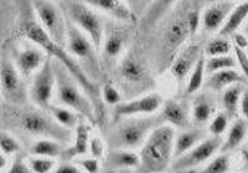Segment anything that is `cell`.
Returning <instances> with one entry per match:
<instances>
[{
    "instance_id": "6da1fadb",
    "label": "cell",
    "mask_w": 248,
    "mask_h": 173,
    "mask_svg": "<svg viewBox=\"0 0 248 173\" xmlns=\"http://www.w3.org/2000/svg\"><path fill=\"white\" fill-rule=\"evenodd\" d=\"M24 34L27 36L28 40L31 43L32 45L40 47L41 50L44 51L49 58L56 60L60 64L69 71L71 76L78 81L81 88L85 91V94L88 95L89 99L93 102V107H95V112H96V121L97 116L100 114V106H101L102 101L101 97H100V90L97 88V85L90 77L86 75L82 68L79 65V62L74 59L70 54L67 53L65 47L59 46L54 43L51 39L47 36L46 32L44 31V29L40 27V24L38 23V20H34V19H30L25 23L24 25Z\"/></svg>"
},
{
    "instance_id": "7a4b0ae2",
    "label": "cell",
    "mask_w": 248,
    "mask_h": 173,
    "mask_svg": "<svg viewBox=\"0 0 248 173\" xmlns=\"http://www.w3.org/2000/svg\"><path fill=\"white\" fill-rule=\"evenodd\" d=\"M175 136L176 130L164 123L150 133L139 151L140 173H164L171 168Z\"/></svg>"
},
{
    "instance_id": "3957f363",
    "label": "cell",
    "mask_w": 248,
    "mask_h": 173,
    "mask_svg": "<svg viewBox=\"0 0 248 173\" xmlns=\"http://www.w3.org/2000/svg\"><path fill=\"white\" fill-rule=\"evenodd\" d=\"M162 121L157 116L130 117L116 121L106 138V144L110 150H140L150 133Z\"/></svg>"
},
{
    "instance_id": "277c9868",
    "label": "cell",
    "mask_w": 248,
    "mask_h": 173,
    "mask_svg": "<svg viewBox=\"0 0 248 173\" xmlns=\"http://www.w3.org/2000/svg\"><path fill=\"white\" fill-rule=\"evenodd\" d=\"M53 61L56 77V105L73 110L88 122H96L95 107L88 95L60 62L54 59Z\"/></svg>"
},
{
    "instance_id": "5b68a950",
    "label": "cell",
    "mask_w": 248,
    "mask_h": 173,
    "mask_svg": "<svg viewBox=\"0 0 248 173\" xmlns=\"http://www.w3.org/2000/svg\"><path fill=\"white\" fill-rule=\"evenodd\" d=\"M16 126L25 133L38 138H51L62 144H70L73 132L58 125L49 111L36 109L21 110L15 115Z\"/></svg>"
},
{
    "instance_id": "8992f818",
    "label": "cell",
    "mask_w": 248,
    "mask_h": 173,
    "mask_svg": "<svg viewBox=\"0 0 248 173\" xmlns=\"http://www.w3.org/2000/svg\"><path fill=\"white\" fill-rule=\"evenodd\" d=\"M59 5L62 6L67 20L90 39L99 53L105 38L106 28L97 10L86 1H60Z\"/></svg>"
},
{
    "instance_id": "52a82bcc",
    "label": "cell",
    "mask_w": 248,
    "mask_h": 173,
    "mask_svg": "<svg viewBox=\"0 0 248 173\" xmlns=\"http://www.w3.org/2000/svg\"><path fill=\"white\" fill-rule=\"evenodd\" d=\"M31 8L34 14L36 15L38 23L44 29L47 36L59 46H66L69 20L59 3L49 0H39L32 1Z\"/></svg>"
},
{
    "instance_id": "ba28073f",
    "label": "cell",
    "mask_w": 248,
    "mask_h": 173,
    "mask_svg": "<svg viewBox=\"0 0 248 173\" xmlns=\"http://www.w3.org/2000/svg\"><path fill=\"white\" fill-rule=\"evenodd\" d=\"M190 36L187 28L186 13L176 12L165 24L164 31L161 35V66H170L175 56Z\"/></svg>"
},
{
    "instance_id": "9c48e42d",
    "label": "cell",
    "mask_w": 248,
    "mask_h": 173,
    "mask_svg": "<svg viewBox=\"0 0 248 173\" xmlns=\"http://www.w3.org/2000/svg\"><path fill=\"white\" fill-rule=\"evenodd\" d=\"M24 77L9 58L0 60V99L12 106H24L29 99V88Z\"/></svg>"
},
{
    "instance_id": "30bf717a",
    "label": "cell",
    "mask_w": 248,
    "mask_h": 173,
    "mask_svg": "<svg viewBox=\"0 0 248 173\" xmlns=\"http://www.w3.org/2000/svg\"><path fill=\"white\" fill-rule=\"evenodd\" d=\"M56 77L54 70V61L47 56L46 61L40 70L32 76L31 85L29 87V100L36 109L49 111L53 106L55 97Z\"/></svg>"
},
{
    "instance_id": "8fae6325",
    "label": "cell",
    "mask_w": 248,
    "mask_h": 173,
    "mask_svg": "<svg viewBox=\"0 0 248 173\" xmlns=\"http://www.w3.org/2000/svg\"><path fill=\"white\" fill-rule=\"evenodd\" d=\"M222 141V137H206L200 144H196L192 150L173 159L171 164V172H193L196 168L202 167L221 151Z\"/></svg>"
},
{
    "instance_id": "7c38bea8",
    "label": "cell",
    "mask_w": 248,
    "mask_h": 173,
    "mask_svg": "<svg viewBox=\"0 0 248 173\" xmlns=\"http://www.w3.org/2000/svg\"><path fill=\"white\" fill-rule=\"evenodd\" d=\"M66 51L73 56L81 66V62L85 64V68L90 70H99V61H97V50L95 49L90 39L80 31L76 27L69 21L67 25L66 38Z\"/></svg>"
},
{
    "instance_id": "4fadbf2b",
    "label": "cell",
    "mask_w": 248,
    "mask_h": 173,
    "mask_svg": "<svg viewBox=\"0 0 248 173\" xmlns=\"http://www.w3.org/2000/svg\"><path fill=\"white\" fill-rule=\"evenodd\" d=\"M164 99L158 92H149L136 99L124 101L114 107L115 121L130 117H145L160 112Z\"/></svg>"
},
{
    "instance_id": "5bb4252c",
    "label": "cell",
    "mask_w": 248,
    "mask_h": 173,
    "mask_svg": "<svg viewBox=\"0 0 248 173\" xmlns=\"http://www.w3.org/2000/svg\"><path fill=\"white\" fill-rule=\"evenodd\" d=\"M158 117L164 125H169L175 130L188 129L191 125V107L181 100H166L162 103Z\"/></svg>"
},
{
    "instance_id": "9a60e30c",
    "label": "cell",
    "mask_w": 248,
    "mask_h": 173,
    "mask_svg": "<svg viewBox=\"0 0 248 173\" xmlns=\"http://www.w3.org/2000/svg\"><path fill=\"white\" fill-rule=\"evenodd\" d=\"M46 59L47 55L40 47L30 45V46H24L15 51L13 62L15 68L21 73V76L25 79V77L34 76L44 65Z\"/></svg>"
},
{
    "instance_id": "2e32d148",
    "label": "cell",
    "mask_w": 248,
    "mask_h": 173,
    "mask_svg": "<svg viewBox=\"0 0 248 173\" xmlns=\"http://www.w3.org/2000/svg\"><path fill=\"white\" fill-rule=\"evenodd\" d=\"M234 5V1H212L204 4L201 16V27L204 31L210 34H218Z\"/></svg>"
},
{
    "instance_id": "e0dca14e",
    "label": "cell",
    "mask_w": 248,
    "mask_h": 173,
    "mask_svg": "<svg viewBox=\"0 0 248 173\" xmlns=\"http://www.w3.org/2000/svg\"><path fill=\"white\" fill-rule=\"evenodd\" d=\"M202 54H203V51L201 50L199 44L187 45L178 51L175 59L170 64V72H171L173 79H176V81L178 82L184 81L190 75Z\"/></svg>"
},
{
    "instance_id": "ac0fdd59",
    "label": "cell",
    "mask_w": 248,
    "mask_h": 173,
    "mask_svg": "<svg viewBox=\"0 0 248 173\" xmlns=\"http://www.w3.org/2000/svg\"><path fill=\"white\" fill-rule=\"evenodd\" d=\"M120 76L127 85L146 86L149 82V70L146 64L136 54H129L120 64Z\"/></svg>"
},
{
    "instance_id": "d6986e66",
    "label": "cell",
    "mask_w": 248,
    "mask_h": 173,
    "mask_svg": "<svg viewBox=\"0 0 248 173\" xmlns=\"http://www.w3.org/2000/svg\"><path fill=\"white\" fill-rule=\"evenodd\" d=\"M86 3L97 12L105 13L112 19L121 23H134L135 13L131 6L121 0H88Z\"/></svg>"
},
{
    "instance_id": "ffe728a7",
    "label": "cell",
    "mask_w": 248,
    "mask_h": 173,
    "mask_svg": "<svg viewBox=\"0 0 248 173\" xmlns=\"http://www.w3.org/2000/svg\"><path fill=\"white\" fill-rule=\"evenodd\" d=\"M216 114V102L210 92L197 95L191 106V121L196 127H203L208 125Z\"/></svg>"
},
{
    "instance_id": "44dd1931",
    "label": "cell",
    "mask_w": 248,
    "mask_h": 173,
    "mask_svg": "<svg viewBox=\"0 0 248 173\" xmlns=\"http://www.w3.org/2000/svg\"><path fill=\"white\" fill-rule=\"evenodd\" d=\"M91 133L90 126L86 120H81L73 132L70 146L65 148L64 156L66 159H79L84 157L89 151V142H90Z\"/></svg>"
},
{
    "instance_id": "7402d4cb",
    "label": "cell",
    "mask_w": 248,
    "mask_h": 173,
    "mask_svg": "<svg viewBox=\"0 0 248 173\" xmlns=\"http://www.w3.org/2000/svg\"><path fill=\"white\" fill-rule=\"evenodd\" d=\"M203 129L201 127H188V129L181 130L180 132H176L175 144H173V159L184 156L185 153L192 150L197 144L204 140Z\"/></svg>"
},
{
    "instance_id": "603a6c76",
    "label": "cell",
    "mask_w": 248,
    "mask_h": 173,
    "mask_svg": "<svg viewBox=\"0 0 248 173\" xmlns=\"http://www.w3.org/2000/svg\"><path fill=\"white\" fill-rule=\"evenodd\" d=\"M105 161L111 170H139L140 167V155L138 151L108 150Z\"/></svg>"
},
{
    "instance_id": "cb8c5ba5",
    "label": "cell",
    "mask_w": 248,
    "mask_h": 173,
    "mask_svg": "<svg viewBox=\"0 0 248 173\" xmlns=\"http://www.w3.org/2000/svg\"><path fill=\"white\" fill-rule=\"evenodd\" d=\"M248 137V123L243 118H237L230 125L226 137L223 138L221 146V153H230L242 146Z\"/></svg>"
},
{
    "instance_id": "d4e9b609",
    "label": "cell",
    "mask_w": 248,
    "mask_h": 173,
    "mask_svg": "<svg viewBox=\"0 0 248 173\" xmlns=\"http://www.w3.org/2000/svg\"><path fill=\"white\" fill-rule=\"evenodd\" d=\"M243 75L238 72L236 69L232 70H223L219 72L208 75L207 81H204V86L210 90V91H223L226 88L231 86L237 85V84H242Z\"/></svg>"
},
{
    "instance_id": "484cf974",
    "label": "cell",
    "mask_w": 248,
    "mask_h": 173,
    "mask_svg": "<svg viewBox=\"0 0 248 173\" xmlns=\"http://www.w3.org/2000/svg\"><path fill=\"white\" fill-rule=\"evenodd\" d=\"M30 156L44 157V159H58L64 157V144L51 140V138H36V141L31 144L29 148Z\"/></svg>"
},
{
    "instance_id": "4316f807",
    "label": "cell",
    "mask_w": 248,
    "mask_h": 173,
    "mask_svg": "<svg viewBox=\"0 0 248 173\" xmlns=\"http://www.w3.org/2000/svg\"><path fill=\"white\" fill-rule=\"evenodd\" d=\"M125 45V32L121 31V29H117V28H111L105 31V38H104L101 50L108 60H114L123 54Z\"/></svg>"
},
{
    "instance_id": "83f0119b",
    "label": "cell",
    "mask_w": 248,
    "mask_h": 173,
    "mask_svg": "<svg viewBox=\"0 0 248 173\" xmlns=\"http://www.w3.org/2000/svg\"><path fill=\"white\" fill-rule=\"evenodd\" d=\"M248 19V1H242V3H236L232 12L228 15L227 20H226L225 25L219 30L217 35L225 36H232L233 34L238 32L239 28L242 27L243 24L247 21Z\"/></svg>"
},
{
    "instance_id": "f1b7e54d",
    "label": "cell",
    "mask_w": 248,
    "mask_h": 173,
    "mask_svg": "<svg viewBox=\"0 0 248 173\" xmlns=\"http://www.w3.org/2000/svg\"><path fill=\"white\" fill-rule=\"evenodd\" d=\"M49 114L53 116L58 125H60L62 129L67 130V131H71V132H74V130L78 127V125L81 121L80 116L75 111L64 107V106L54 105V103L49 109Z\"/></svg>"
},
{
    "instance_id": "f546056e",
    "label": "cell",
    "mask_w": 248,
    "mask_h": 173,
    "mask_svg": "<svg viewBox=\"0 0 248 173\" xmlns=\"http://www.w3.org/2000/svg\"><path fill=\"white\" fill-rule=\"evenodd\" d=\"M243 90L245 88L242 84H237L222 91V107H223V112L230 118L234 117L238 112L239 101L242 97Z\"/></svg>"
},
{
    "instance_id": "4dcf8cb0",
    "label": "cell",
    "mask_w": 248,
    "mask_h": 173,
    "mask_svg": "<svg viewBox=\"0 0 248 173\" xmlns=\"http://www.w3.org/2000/svg\"><path fill=\"white\" fill-rule=\"evenodd\" d=\"M204 62H206V58L202 54V56L199 59V61L196 62L195 68L188 75V80H187L186 85V94L187 95H195L201 90V87L204 84V77H206V70H204Z\"/></svg>"
},
{
    "instance_id": "1f68e13d",
    "label": "cell",
    "mask_w": 248,
    "mask_h": 173,
    "mask_svg": "<svg viewBox=\"0 0 248 173\" xmlns=\"http://www.w3.org/2000/svg\"><path fill=\"white\" fill-rule=\"evenodd\" d=\"M232 50V44L228 40V38L217 35L211 39L207 43L203 50V55L206 58H216V56H226L230 55Z\"/></svg>"
},
{
    "instance_id": "d6a6232c",
    "label": "cell",
    "mask_w": 248,
    "mask_h": 173,
    "mask_svg": "<svg viewBox=\"0 0 248 173\" xmlns=\"http://www.w3.org/2000/svg\"><path fill=\"white\" fill-rule=\"evenodd\" d=\"M236 59L231 55L206 58V62H204L206 75H212V73L219 72V71L223 70H232V69H236Z\"/></svg>"
},
{
    "instance_id": "836d02e7",
    "label": "cell",
    "mask_w": 248,
    "mask_h": 173,
    "mask_svg": "<svg viewBox=\"0 0 248 173\" xmlns=\"http://www.w3.org/2000/svg\"><path fill=\"white\" fill-rule=\"evenodd\" d=\"M231 168V157L228 153H219L211 161L192 173H228Z\"/></svg>"
},
{
    "instance_id": "e575fe53",
    "label": "cell",
    "mask_w": 248,
    "mask_h": 173,
    "mask_svg": "<svg viewBox=\"0 0 248 173\" xmlns=\"http://www.w3.org/2000/svg\"><path fill=\"white\" fill-rule=\"evenodd\" d=\"M0 151L6 156H18L21 151V144L19 140L12 133L4 130H0Z\"/></svg>"
},
{
    "instance_id": "d590c367",
    "label": "cell",
    "mask_w": 248,
    "mask_h": 173,
    "mask_svg": "<svg viewBox=\"0 0 248 173\" xmlns=\"http://www.w3.org/2000/svg\"><path fill=\"white\" fill-rule=\"evenodd\" d=\"M230 127V117L223 111L216 112L212 120L208 122V132L215 137H222L226 135Z\"/></svg>"
},
{
    "instance_id": "8d00e7d4",
    "label": "cell",
    "mask_w": 248,
    "mask_h": 173,
    "mask_svg": "<svg viewBox=\"0 0 248 173\" xmlns=\"http://www.w3.org/2000/svg\"><path fill=\"white\" fill-rule=\"evenodd\" d=\"M27 162L32 173H53L56 164H58L56 163V159L36 157V156L27 157Z\"/></svg>"
},
{
    "instance_id": "74e56055",
    "label": "cell",
    "mask_w": 248,
    "mask_h": 173,
    "mask_svg": "<svg viewBox=\"0 0 248 173\" xmlns=\"http://www.w3.org/2000/svg\"><path fill=\"white\" fill-rule=\"evenodd\" d=\"M100 97H101L102 103H106L108 106H112V107H116L117 105L124 102L121 91L111 82L105 84L104 87L100 90Z\"/></svg>"
},
{
    "instance_id": "f35d334b",
    "label": "cell",
    "mask_w": 248,
    "mask_h": 173,
    "mask_svg": "<svg viewBox=\"0 0 248 173\" xmlns=\"http://www.w3.org/2000/svg\"><path fill=\"white\" fill-rule=\"evenodd\" d=\"M88 153L90 157L100 159V161L102 159H105L106 153H108V144H106L105 140L97 135L91 136L90 142H89Z\"/></svg>"
},
{
    "instance_id": "ab89813d",
    "label": "cell",
    "mask_w": 248,
    "mask_h": 173,
    "mask_svg": "<svg viewBox=\"0 0 248 173\" xmlns=\"http://www.w3.org/2000/svg\"><path fill=\"white\" fill-rule=\"evenodd\" d=\"M201 16H202V8H192L186 12V21L187 28L190 36L196 35V32L199 31L201 28Z\"/></svg>"
},
{
    "instance_id": "60d3db41",
    "label": "cell",
    "mask_w": 248,
    "mask_h": 173,
    "mask_svg": "<svg viewBox=\"0 0 248 173\" xmlns=\"http://www.w3.org/2000/svg\"><path fill=\"white\" fill-rule=\"evenodd\" d=\"M76 164L80 168L82 173H99L101 168V161L96 159H93L90 156L88 157H79L76 159Z\"/></svg>"
},
{
    "instance_id": "b9f144b4",
    "label": "cell",
    "mask_w": 248,
    "mask_h": 173,
    "mask_svg": "<svg viewBox=\"0 0 248 173\" xmlns=\"http://www.w3.org/2000/svg\"><path fill=\"white\" fill-rule=\"evenodd\" d=\"M6 173H32L28 166L27 159H23L21 156H15L12 164L9 166Z\"/></svg>"
},
{
    "instance_id": "7bdbcfd3",
    "label": "cell",
    "mask_w": 248,
    "mask_h": 173,
    "mask_svg": "<svg viewBox=\"0 0 248 173\" xmlns=\"http://www.w3.org/2000/svg\"><path fill=\"white\" fill-rule=\"evenodd\" d=\"M234 59L243 73V77L248 80V55L245 50H239L234 47Z\"/></svg>"
},
{
    "instance_id": "ee69618b",
    "label": "cell",
    "mask_w": 248,
    "mask_h": 173,
    "mask_svg": "<svg viewBox=\"0 0 248 173\" xmlns=\"http://www.w3.org/2000/svg\"><path fill=\"white\" fill-rule=\"evenodd\" d=\"M53 173H82L80 168L78 167L76 163H71V162H62L60 164H56L55 170Z\"/></svg>"
},
{
    "instance_id": "f6af8a7d",
    "label": "cell",
    "mask_w": 248,
    "mask_h": 173,
    "mask_svg": "<svg viewBox=\"0 0 248 173\" xmlns=\"http://www.w3.org/2000/svg\"><path fill=\"white\" fill-rule=\"evenodd\" d=\"M232 39H233V44L236 49H239V50H245L248 47V36L243 32H236L232 35Z\"/></svg>"
},
{
    "instance_id": "bcb514c9",
    "label": "cell",
    "mask_w": 248,
    "mask_h": 173,
    "mask_svg": "<svg viewBox=\"0 0 248 173\" xmlns=\"http://www.w3.org/2000/svg\"><path fill=\"white\" fill-rule=\"evenodd\" d=\"M238 111L243 120L248 123V88L243 90L242 97H241V101H239Z\"/></svg>"
},
{
    "instance_id": "7dc6e473",
    "label": "cell",
    "mask_w": 248,
    "mask_h": 173,
    "mask_svg": "<svg viewBox=\"0 0 248 173\" xmlns=\"http://www.w3.org/2000/svg\"><path fill=\"white\" fill-rule=\"evenodd\" d=\"M8 166V157L0 151V171H3Z\"/></svg>"
},
{
    "instance_id": "c3c4849f",
    "label": "cell",
    "mask_w": 248,
    "mask_h": 173,
    "mask_svg": "<svg viewBox=\"0 0 248 173\" xmlns=\"http://www.w3.org/2000/svg\"><path fill=\"white\" fill-rule=\"evenodd\" d=\"M246 32H247V34H246V35L248 36V20H247V27H246Z\"/></svg>"
},
{
    "instance_id": "681fc988",
    "label": "cell",
    "mask_w": 248,
    "mask_h": 173,
    "mask_svg": "<svg viewBox=\"0 0 248 173\" xmlns=\"http://www.w3.org/2000/svg\"><path fill=\"white\" fill-rule=\"evenodd\" d=\"M170 173H192V172H170Z\"/></svg>"
},
{
    "instance_id": "f907efd6",
    "label": "cell",
    "mask_w": 248,
    "mask_h": 173,
    "mask_svg": "<svg viewBox=\"0 0 248 173\" xmlns=\"http://www.w3.org/2000/svg\"><path fill=\"white\" fill-rule=\"evenodd\" d=\"M0 112H1V102H0Z\"/></svg>"
},
{
    "instance_id": "816d5d0a",
    "label": "cell",
    "mask_w": 248,
    "mask_h": 173,
    "mask_svg": "<svg viewBox=\"0 0 248 173\" xmlns=\"http://www.w3.org/2000/svg\"><path fill=\"white\" fill-rule=\"evenodd\" d=\"M247 151H248V137H247Z\"/></svg>"
},
{
    "instance_id": "f5cc1de1",
    "label": "cell",
    "mask_w": 248,
    "mask_h": 173,
    "mask_svg": "<svg viewBox=\"0 0 248 173\" xmlns=\"http://www.w3.org/2000/svg\"><path fill=\"white\" fill-rule=\"evenodd\" d=\"M236 173H248V172H236Z\"/></svg>"
}]
</instances>
